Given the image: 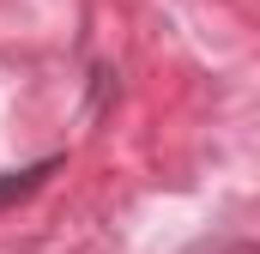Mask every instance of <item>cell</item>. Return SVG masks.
I'll return each mask as SVG.
<instances>
[{"mask_svg":"<svg viewBox=\"0 0 260 254\" xmlns=\"http://www.w3.org/2000/svg\"><path fill=\"white\" fill-rule=\"evenodd\" d=\"M43 176H49V164H37V170H18V176H0V206H6V200H24V194L37 188Z\"/></svg>","mask_w":260,"mask_h":254,"instance_id":"6da1fadb","label":"cell"}]
</instances>
